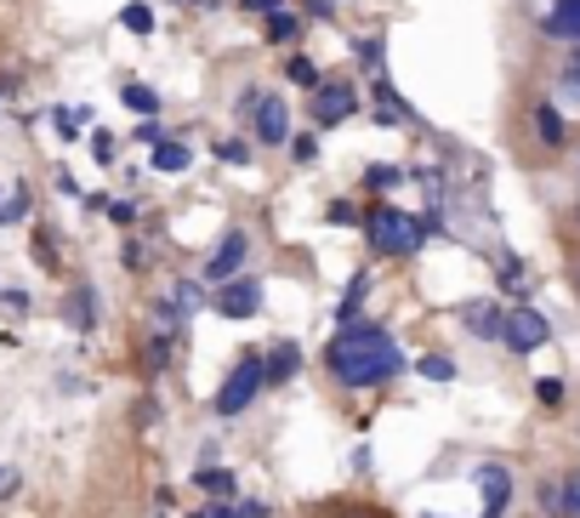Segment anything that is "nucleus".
Returning <instances> with one entry per match:
<instances>
[{
  "instance_id": "nucleus-23",
  "label": "nucleus",
  "mask_w": 580,
  "mask_h": 518,
  "mask_svg": "<svg viewBox=\"0 0 580 518\" xmlns=\"http://www.w3.org/2000/svg\"><path fill=\"white\" fill-rule=\"evenodd\" d=\"M535 393H541V399H546V405H558V399H564V382H541Z\"/></svg>"
},
{
  "instance_id": "nucleus-16",
  "label": "nucleus",
  "mask_w": 580,
  "mask_h": 518,
  "mask_svg": "<svg viewBox=\"0 0 580 518\" xmlns=\"http://www.w3.org/2000/svg\"><path fill=\"white\" fill-rule=\"evenodd\" d=\"M125 109H132V114H155V109H160V97L148 91V86H125Z\"/></svg>"
},
{
  "instance_id": "nucleus-13",
  "label": "nucleus",
  "mask_w": 580,
  "mask_h": 518,
  "mask_svg": "<svg viewBox=\"0 0 580 518\" xmlns=\"http://www.w3.org/2000/svg\"><path fill=\"white\" fill-rule=\"evenodd\" d=\"M296 365H301V348H296V342H273V354H268V370H262V377L285 382V377H296Z\"/></svg>"
},
{
  "instance_id": "nucleus-9",
  "label": "nucleus",
  "mask_w": 580,
  "mask_h": 518,
  "mask_svg": "<svg viewBox=\"0 0 580 518\" xmlns=\"http://www.w3.org/2000/svg\"><path fill=\"white\" fill-rule=\"evenodd\" d=\"M478 484H484V518H501V513H507V502H513V479L501 473V467H484V473H478Z\"/></svg>"
},
{
  "instance_id": "nucleus-17",
  "label": "nucleus",
  "mask_w": 580,
  "mask_h": 518,
  "mask_svg": "<svg viewBox=\"0 0 580 518\" xmlns=\"http://www.w3.org/2000/svg\"><path fill=\"white\" fill-rule=\"evenodd\" d=\"M421 377H427V382H449V377H456V365H449L444 354H427V359H421Z\"/></svg>"
},
{
  "instance_id": "nucleus-25",
  "label": "nucleus",
  "mask_w": 580,
  "mask_h": 518,
  "mask_svg": "<svg viewBox=\"0 0 580 518\" xmlns=\"http://www.w3.org/2000/svg\"><path fill=\"white\" fill-rule=\"evenodd\" d=\"M245 7H250V12H268V17H273V12L285 7V0H245Z\"/></svg>"
},
{
  "instance_id": "nucleus-24",
  "label": "nucleus",
  "mask_w": 580,
  "mask_h": 518,
  "mask_svg": "<svg viewBox=\"0 0 580 518\" xmlns=\"http://www.w3.org/2000/svg\"><path fill=\"white\" fill-rule=\"evenodd\" d=\"M206 518H250V513H239V507H229V502H217Z\"/></svg>"
},
{
  "instance_id": "nucleus-14",
  "label": "nucleus",
  "mask_w": 580,
  "mask_h": 518,
  "mask_svg": "<svg viewBox=\"0 0 580 518\" xmlns=\"http://www.w3.org/2000/svg\"><path fill=\"white\" fill-rule=\"evenodd\" d=\"M535 132H541L546 148H564V114L552 103H535Z\"/></svg>"
},
{
  "instance_id": "nucleus-26",
  "label": "nucleus",
  "mask_w": 580,
  "mask_h": 518,
  "mask_svg": "<svg viewBox=\"0 0 580 518\" xmlns=\"http://www.w3.org/2000/svg\"><path fill=\"white\" fill-rule=\"evenodd\" d=\"M564 91H569L575 103H580V74H575V69H564Z\"/></svg>"
},
{
  "instance_id": "nucleus-12",
  "label": "nucleus",
  "mask_w": 580,
  "mask_h": 518,
  "mask_svg": "<svg viewBox=\"0 0 580 518\" xmlns=\"http://www.w3.org/2000/svg\"><path fill=\"white\" fill-rule=\"evenodd\" d=\"M239 262H245V234H229V239H222V251L211 257V268H206V280H217V285H222V280H229V274H234V268H239Z\"/></svg>"
},
{
  "instance_id": "nucleus-18",
  "label": "nucleus",
  "mask_w": 580,
  "mask_h": 518,
  "mask_svg": "<svg viewBox=\"0 0 580 518\" xmlns=\"http://www.w3.org/2000/svg\"><path fill=\"white\" fill-rule=\"evenodd\" d=\"M120 23H125V29H137V35H148V29H155V12H148V7H125Z\"/></svg>"
},
{
  "instance_id": "nucleus-20",
  "label": "nucleus",
  "mask_w": 580,
  "mask_h": 518,
  "mask_svg": "<svg viewBox=\"0 0 580 518\" xmlns=\"http://www.w3.org/2000/svg\"><path fill=\"white\" fill-rule=\"evenodd\" d=\"M359 296H365V274L347 285V296H342V325H353V308H359Z\"/></svg>"
},
{
  "instance_id": "nucleus-21",
  "label": "nucleus",
  "mask_w": 580,
  "mask_h": 518,
  "mask_svg": "<svg viewBox=\"0 0 580 518\" xmlns=\"http://www.w3.org/2000/svg\"><path fill=\"white\" fill-rule=\"evenodd\" d=\"M291 35H296V23H291L285 12H273V17H268V40H291Z\"/></svg>"
},
{
  "instance_id": "nucleus-11",
  "label": "nucleus",
  "mask_w": 580,
  "mask_h": 518,
  "mask_svg": "<svg viewBox=\"0 0 580 518\" xmlns=\"http://www.w3.org/2000/svg\"><path fill=\"white\" fill-rule=\"evenodd\" d=\"M461 319H467V331H472V336H501V325H507V313H501L495 303H467Z\"/></svg>"
},
{
  "instance_id": "nucleus-2",
  "label": "nucleus",
  "mask_w": 580,
  "mask_h": 518,
  "mask_svg": "<svg viewBox=\"0 0 580 518\" xmlns=\"http://www.w3.org/2000/svg\"><path fill=\"white\" fill-rule=\"evenodd\" d=\"M365 229L375 239V251H387V257H410L416 245H421V222L410 211H393V206H375Z\"/></svg>"
},
{
  "instance_id": "nucleus-8",
  "label": "nucleus",
  "mask_w": 580,
  "mask_h": 518,
  "mask_svg": "<svg viewBox=\"0 0 580 518\" xmlns=\"http://www.w3.org/2000/svg\"><path fill=\"white\" fill-rule=\"evenodd\" d=\"M541 29L552 40H575L580 46V0H552V12L541 17Z\"/></svg>"
},
{
  "instance_id": "nucleus-27",
  "label": "nucleus",
  "mask_w": 580,
  "mask_h": 518,
  "mask_svg": "<svg viewBox=\"0 0 580 518\" xmlns=\"http://www.w3.org/2000/svg\"><path fill=\"white\" fill-rule=\"evenodd\" d=\"M569 69H575V74H580V52H569Z\"/></svg>"
},
{
  "instance_id": "nucleus-10",
  "label": "nucleus",
  "mask_w": 580,
  "mask_h": 518,
  "mask_svg": "<svg viewBox=\"0 0 580 518\" xmlns=\"http://www.w3.org/2000/svg\"><path fill=\"white\" fill-rule=\"evenodd\" d=\"M313 114H319V126H336V120L353 114V91H347V86H324V91L313 97Z\"/></svg>"
},
{
  "instance_id": "nucleus-7",
  "label": "nucleus",
  "mask_w": 580,
  "mask_h": 518,
  "mask_svg": "<svg viewBox=\"0 0 580 518\" xmlns=\"http://www.w3.org/2000/svg\"><path fill=\"white\" fill-rule=\"evenodd\" d=\"M257 137H262V143H291L285 97H257Z\"/></svg>"
},
{
  "instance_id": "nucleus-22",
  "label": "nucleus",
  "mask_w": 580,
  "mask_h": 518,
  "mask_svg": "<svg viewBox=\"0 0 580 518\" xmlns=\"http://www.w3.org/2000/svg\"><path fill=\"white\" fill-rule=\"evenodd\" d=\"M217 160H234V165H245V143H234V137H222V143H217Z\"/></svg>"
},
{
  "instance_id": "nucleus-3",
  "label": "nucleus",
  "mask_w": 580,
  "mask_h": 518,
  "mask_svg": "<svg viewBox=\"0 0 580 518\" xmlns=\"http://www.w3.org/2000/svg\"><path fill=\"white\" fill-rule=\"evenodd\" d=\"M262 365L257 359H239L234 370H229V382H222V393H217V416H245L250 410V399L262 393Z\"/></svg>"
},
{
  "instance_id": "nucleus-15",
  "label": "nucleus",
  "mask_w": 580,
  "mask_h": 518,
  "mask_svg": "<svg viewBox=\"0 0 580 518\" xmlns=\"http://www.w3.org/2000/svg\"><path fill=\"white\" fill-rule=\"evenodd\" d=\"M188 165V143H160L155 148V171H183Z\"/></svg>"
},
{
  "instance_id": "nucleus-4",
  "label": "nucleus",
  "mask_w": 580,
  "mask_h": 518,
  "mask_svg": "<svg viewBox=\"0 0 580 518\" xmlns=\"http://www.w3.org/2000/svg\"><path fill=\"white\" fill-rule=\"evenodd\" d=\"M546 336H552V325L535 308H518V313H507V325H501V342H507L513 354H535Z\"/></svg>"
},
{
  "instance_id": "nucleus-1",
  "label": "nucleus",
  "mask_w": 580,
  "mask_h": 518,
  "mask_svg": "<svg viewBox=\"0 0 580 518\" xmlns=\"http://www.w3.org/2000/svg\"><path fill=\"white\" fill-rule=\"evenodd\" d=\"M324 365H331V377L342 387H382V382H393L398 370H405V354H398V342L382 325H347L331 342Z\"/></svg>"
},
{
  "instance_id": "nucleus-5",
  "label": "nucleus",
  "mask_w": 580,
  "mask_h": 518,
  "mask_svg": "<svg viewBox=\"0 0 580 518\" xmlns=\"http://www.w3.org/2000/svg\"><path fill=\"white\" fill-rule=\"evenodd\" d=\"M262 308V285L257 280H222V291H217V313L222 319H250Z\"/></svg>"
},
{
  "instance_id": "nucleus-19",
  "label": "nucleus",
  "mask_w": 580,
  "mask_h": 518,
  "mask_svg": "<svg viewBox=\"0 0 580 518\" xmlns=\"http://www.w3.org/2000/svg\"><path fill=\"white\" fill-rule=\"evenodd\" d=\"M199 490H217V496L229 490V496H234V473H222V467H206V473H199Z\"/></svg>"
},
{
  "instance_id": "nucleus-6",
  "label": "nucleus",
  "mask_w": 580,
  "mask_h": 518,
  "mask_svg": "<svg viewBox=\"0 0 580 518\" xmlns=\"http://www.w3.org/2000/svg\"><path fill=\"white\" fill-rule=\"evenodd\" d=\"M541 513H552V518H580V473H564V479L541 484Z\"/></svg>"
}]
</instances>
